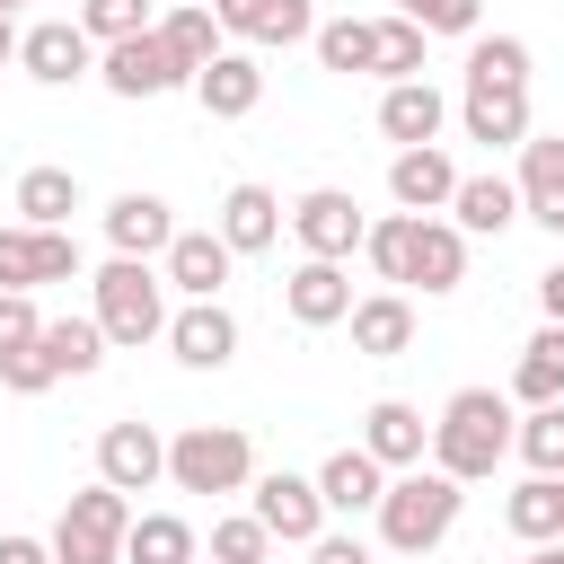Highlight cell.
<instances>
[{
    "label": "cell",
    "mask_w": 564,
    "mask_h": 564,
    "mask_svg": "<svg viewBox=\"0 0 564 564\" xmlns=\"http://www.w3.org/2000/svg\"><path fill=\"white\" fill-rule=\"evenodd\" d=\"M379 494H388V467L352 441V449H335L326 467H317V502H326V520L344 511V520H361V511H379Z\"/></svg>",
    "instance_id": "cell-25"
},
{
    "label": "cell",
    "mask_w": 564,
    "mask_h": 564,
    "mask_svg": "<svg viewBox=\"0 0 564 564\" xmlns=\"http://www.w3.org/2000/svg\"><path fill=\"white\" fill-rule=\"evenodd\" d=\"M194 555H203V538H194L185 511H132V529H123V564H194Z\"/></svg>",
    "instance_id": "cell-28"
},
{
    "label": "cell",
    "mask_w": 564,
    "mask_h": 564,
    "mask_svg": "<svg viewBox=\"0 0 564 564\" xmlns=\"http://www.w3.org/2000/svg\"><path fill=\"white\" fill-rule=\"evenodd\" d=\"M212 564H273V538L256 511H220L212 520Z\"/></svg>",
    "instance_id": "cell-39"
},
{
    "label": "cell",
    "mask_w": 564,
    "mask_h": 564,
    "mask_svg": "<svg viewBox=\"0 0 564 564\" xmlns=\"http://www.w3.org/2000/svg\"><path fill=\"white\" fill-rule=\"evenodd\" d=\"M247 511L264 520V538L282 546H317L326 538V502H317V476H291V467H256L247 485Z\"/></svg>",
    "instance_id": "cell-6"
},
{
    "label": "cell",
    "mask_w": 564,
    "mask_h": 564,
    "mask_svg": "<svg viewBox=\"0 0 564 564\" xmlns=\"http://www.w3.org/2000/svg\"><path fill=\"white\" fill-rule=\"evenodd\" d=\"M511 185H520V220H538L546 238H564V132H529Z\"/></svg>",
    "instance_id": "cell-16"
},
{
    "label": "cell",
    "mask_w": 564,
    "mask_h": 564,
    "mask_svg": "<svg viewBox=\"0 0 564 564\" xmlns=\"http://www.w3.org/2000/svg\"><path fill=\"white\" fill-rule=\"evenodd\" d=\"M370 70L397 88V79H423V26H405L397 9L388 18H370Z\"/></svg>",
    "instance_id": "cell-34"
},
{
    "label": "cell",
    "mask_w": 564,
    "mask_h": 564,
    "mask_svg": "<svg viewBox=\"0 0 564 564\" xmlns=\"http://www.w3.org/2000/svg\"><path fill=\"white\" fill-rule=\"evenodd\" d=\"M159 44H167V53H176V70L194 79V70L220 53V18H212L203 0H194V9H167V18H159Z\"/></svg>",
    "instance_id": "cell-33"
},
{
    "label": "cell",
    "mask_w": 564,
    "mask_h": 564,
    "mask_svg": "<svg viewBox=\"0 0 564 564\" xmlns=\"http://www.w3.org/2000/svg\"><path fill=\"white\" fill-rule=\"evenodd\" d=\"M520 564H564V538H546V546H529Z\"/></svg>",
    "instance_id": "cell-47"
},
{
    "label": "cell",
    "mask_w": 564,
    "mask_h": 564,
    "mask_svg": "<svg viewBox=\"0 0 564 564\" xmlns=\"http://www.w3.org/2000/svg\"><path fill=\"white\" fill-rule=\"evenodd\" d=\"M194 106H203L212 123H247V115L264 106V62L238 53V44H220V53L194 70Z\"/></svg>",
    "instance_id": "cell-12"
},
{
    "label": "cell",
    "mask_w": 564,
    "mask_h": 564,
    "mask_svg": "<svg viewBox=\"0 0 564 564\" xmlns=\"http://www.w3.org/2000/svg\"><path fill=\"white\" fill-rule=\"evenodd\" d=\"M9 9H18V0H0V18H9Z\"/></svg>",
    "instance_id": "cell-51"
},
{
    "label": "cell",
    "mask_w": 564,
    "mask_h": 564,
    "mask_svg": "<svg viewBox=\"0 0 564 564\" xmlns=\"http://www.w3.org/2000/svg\"><path fill=\"white\" fill-rule=\"evenodd\" d=\"M9 203H18L26 229H70V212H79V176H70V167H26Z\"/></svg>",
    "instance_id": "cell-29"
},
{
    "label": "cell",
    "mask_w": 564,
    "mask_h": 564,
    "mask_svg": "<svg viewBox=\"0 0 564 564\" xmlns=\"http://www.w3.org/2000/svg\"><path fill=\"white\" fill-rule=\"evenodd\" d=\"M0 388H9V397H44V388H53V361H44V344H18V352H0Z\"/></svg>",
    "instance_id": "cell-42"
},
{
    "label": "cell",
    "mask_w": 564,
    "mask_h": 564,
    "mask_svg": "<svg viewBox=\"0 0 564 564\" xmlns=\"http://www.w3.org/2000/svg\"><path fill=\"white\" fill-rule=\"evenodd\" d=\"M308 564H379V555H370V546H361L352 529H326V538L308 546Z\"/></svg>",
    "instance_id": "cell-44"
},
{
    "label": "cell",
    "mask_w": 564,
    "mask_h": 564,
    "mask_svg": "<svg viewBox=\"0 0 564 564\" xmlns=\"http://www.w3.org/2000/svg\"><path fill=\"white\" fill-rule=\"evenodd\" d=\"M511 397H520V405H564V326H538V335L520 344Z\"/></svg>",
    "instance_id": "cell-30"
},
{
    "label": "cell",
    "mask_w": 564,
    "mask_h": 564,
    "mask_svg": "<svg viewBox=\"0 0 564 564\" xmlns=\"http://www.w3.org/2000/svg\"><path fill=\"white\" fill-rule=\"evenodd\" d=\"M44 282H79V238L70 229H0V291H44Z\"/></svg>",
    "instance_id": "cell-8"
},
{
    "label": "cell",
    "mask_w": 564,
    "mask_h": 564,
    "mask_svg": "<svg viewBox=\"0 0 564 564\" xmlns=\"http://www.w3.org/2000/svg\"><path fill=\"white\" fill-rule=\"evenodd\" d=\"M97 335L106 344H123V352H141V344H159L167 335V282H159V264H132V256H106L97 264Z\"/></svg>",
    "instance_id": "cell-3"
},
{
    "label": "cell",
    "mask_w": 564,
    "mask_h": 564,
    "mask_svg": "<svg viewBox=\"0 0 564 564\" xmlns=\"http://www.w3.org/2000/svg\"><path fill=\"white\" fill-rule=\"evenodd\" d=\"M511 458H529V476H564V405H529L511 423Z\"/></svg>",
    "instance_id": "cell-36"
},
{
    "label": "cell",
    "mask_w": 564,
    "mask_h": 564,
    "mask_svg": "<svg viewBox=\"0 0 564 564\" xmlns=\"http://www.w3.org/2000/svg\"><path fill=\"white\" fill-rule=\"evenodd\" d=\"M361 449H370L388 476L423 467V458H432V423H423V405H405V397H379V405L361 414Z\"/></svg>",
    "instance_id": "cell-19"
},
{
    "label": "cell",
    "mask_w": 564,
    "mask_h": 564,
    "mask_svg": "<svg viewBox=\"0 0 564 564\" xmlns=\"http://www.w3.org/2000/svg\"><path fill=\"white\" fill-rule=\"evenodd\" d=\"M35 335H44L35 291H0V352H18V344H35Z\"/></svg>",
    "instance_id": "cell-43"
},
{
    "label": "cell",
    "mask_w": 564,
    "mask_h": 564,
    "mask_svg": "<svg viewBox=\"0 0 564 564\" xmlns=\"http://www.w3.org/2000/svg\"><path fill=\"white\" fill-rule=\"evenodd\" d=\"M167 9H194V0H167Z\"/></svg>",
    "instance_id": "cell-50"
},
{
    "label": "cell",
    "mask_w": 564,
    "mask_h": 564,
    "mask_svg": "<svg viewBox=\"0 0 564 564\" xmlns=\"http://www.w3.org/2000/svg\"><path fill=\"white\" fill-rule=\"evenodd\" d=\"M317 62L326 70H370V18H317Z\"/></svg>",
    "instance_id": "cell-40"
},
{
    "label": "cell",
    "mask_w": 564,
    "mask_h": 564,
    "mask_svg": "<svg viewBox=\"0 0 564 564\" xmlns=\"http://www.w3.org/2000/svg\"><path fill=\"white\" fill-rule=\"evenodd\" d=\"M352 352L361 361H397V352H414V300L405 291H370V300H352Z\"/></svg>",
    "instance_id": "cell-24"
},
{
    "label": "cell",
    "mask_w": 564,
    "mask_h": 564,
    "mask_svg": "<svg viewBox=\"0 0 564 564\" xmlns=\"http://www.w3.org/2000/svg\"><path fill=\"white\" fill-rule=\"evenodd\" d=\"M441 123H449V97H441L432 79H397V88H379V132H388L397 150L441 141Z\"/></svg>",
    "instance_id": "cell-23"
},
{
    "label": "cell",
    "mask_w": 564,
    "mask_h": 564,
    "mask_svg": "<svg viewBox=\"0 0 564 564\" xmlns=\"http://www.w3.org/2000/svg\"><path fill=\"white\" fill-rule=\"evenodd\" d=\"M167 485L176 494H247L256 485V441L238 423H185L167 441Z\"/></svg>",
    "instance_id": "cell-4"
},
{
    "label": "cell",
    "mask_w": 564,
    "mask_h": 564,
    "mask_svg": "<svg viewBox=\"0 0 564 564\" xmlns=\"http://www.w3.org/2000/svg\"><path fill=\"white\" fill-rule=\"evenodd\" d=\"M123 529H132V494L115 485H79L53 520V564H123Z\"/></svg>",
    "instance_id": "cell-5"
},
{
    "label": "cell",
    "mask_w": 564,
    "mask_h": 564,
    "mask_svg": "<svg viewBox=\"0 0 564 564\" xmlns=\"http://www.w3.org/2000/svg\"><path fill=\"white\" fill-rule=\"evenodd\" d=\"M538 308H546V326H564V264L538 273Z\"/></svg>",
    "instance_id": "cell-45"
},
{
    "label": "cell",
    "mask_w": 564,
    "mask_h": 564,
    "mask_svg": "<svg viewBox=\"0 0 564 564\" xmlns=\"http://www.w3.org/2000/svg\"><path fill=\"white\" fill-rule=\"evenodd\" d=\"M167 238H176V212H167V194H115L106 203V247L115 256H132V264H150V256H167Z\"/></svg>",
    "instance_id": "cell-21"
},
{
    "label": "cell",
    "mask_w": 564,
    "mask_h": 564,
    "mask_svg": "<svg viewBox=\"0 0 564 564\" xmlns=\"http://www.w3.org/2000/svg\"><path fill=\"white\" fill-rule=\"evenodd\" d=\"M0 564H53V546H44V538H18V529H9V538H0Z\"/></svg>",
    "instance_id": "cell-46"
},
{
    "label": "cell",
    "mask_w": 564,
    "mask_h": 564,
    "mask_svg": "<svg viewBox=\"0 0 564 564\" xmlns=\"http://www.w3.org/2000/svg\"><path fill=\"white\" fill-rule=\"evenodd\" d=\"M405 238H414V212H388V220L361 229V256H370V273H379L388 291H405Z\"/></svg>",
    "instance_id": "cell-38"
},
{
    "label": "cell",
    "mask_w": 564,
    "mask_h": 564,
    "mask_svg": "<svg viewBox=\"0 0 564 564\" xmlns=\"http://www.w3.org/2000/svg\"><path fill=\"white\" fill-rule=\"evenodd\" d=\"M0 62H18V26L9 18H0Z\"/></svg>",
    "instance_id": "cell-48"
},
{
    "label": "cell",
    "mask_w": 564,
    "mask_h": 564,
    "mask_svg": "<svg viewBox=\"0 0 564 564\" xmlns=\"http://www.w3.org/2000/svg\"><path fill=\"white\" fill-rule=\"evenodd\" d=\"M458 123H467V141H485V150H520V141H529V88H467V97H458Z\"/></svg>",
    "instance_id": "cell-27"
},
{
    "label": "cell",
    "mask_w": 564,
    "mask_h": 564,
    "mask_svg": "<svg viewBox=\"0 0 564 564\" xmlns=\"http://www.w3.org/2000/svg\"><path fill=\"white\" fill-rule=\"evenodd\" d=\"M458 282H467V238L449 220H414V238H405V291L449 300Z\"/></svg>",
    "instance_id": "cell-22"
},
{
    "label": "cell",
    "mask_w": 564,
    "mask_h": 564,
    "mask_svg": "<svg viewBox=\"0 0 564 564\" xmlns=\"http://www.w3.org/2000/svg\"><path fill=\"white\" fill-rule=\"evenodd\" d=\"M44 361H53V379H88V370H106V335H97V317H44Z\"/></svg>",
    "instance_id": "cell-31"
},
{
    "label": "cell",
    "mask_w": 564,
    "mask_h": 564,
    "mask_svg": "<svg viewBox=\"0 0 564 564\" xmlns=\"http://www.w3.org/2000/svg\"><path fill=\"white\" fill-rule=\"evenodd\" d=\"M97 485H115V494L167 485V441H159V423H106V432H97Z\"/></svg>",
    "instance_id": "cell-11"
},
{
    "label": "cell",
    "mask_w": 564,
    "mask_h": 564,
    "mask_svg": "<svg viewBox=\"0 0 564 564\" xmlns=\"http://www.w3.org/2000/svg\"><path fill=\"white\" fill-rule=\"evenodd\" d=\"M511 397L502 388H458L441 414H432V458L423 467H441L449 485H485L502 458H511Z\"/></svg>",
    "instance_id": "cell-1"
},
{
    "label": "cell",
    "mask_w": 564,
    "mask_h": 564,
    "mask_svg": "<svg viewBox=\"0 0 564 564\" xmlns=\"http://www.w3.org/2000/svg\"><path fill=\"white\" fill-rule=\"evenodd\" d=\"M18 70L35 88H70V79H97V44L79 35V18H44L18 35Z\"/></svg>",
    "instance_id": "cell-10"
},
{
    "label": "cell",
    "mask_w": 564,
    "mask_h": 564,
    "mask_svg": "<svg viewBox=\"0 0 564 564\" xmlns=\"http://www.w3.org/2000/svg\"><path fill=\"white\" fill-rule=\"evenodd\" d=\"M555 494H564V476H555Z\"/></svg>",
    "instance_id": "cell-52"
},
{
    "label": "cell",
    "mask_w": 564,
    "mask_h": 564,
    "mask_svg": "<svg viewBox=\"0 0 564 564\" xmlns=\"http://www.w3.org/2000/svg\"><path fill=\"white\" fill-rule=\"evenodd\" d=\"M511 220H520V185L511 176H494V167L485 176H458V194H449V229L458 238H502Z\"/></svg>",
    "instance_id": "cell-26"
},
{
    "label": "cell",
    "mask_w": 564,
    "mask_h": 564,
    "mask_svg": "<svg viewBox=\"0 0 564 564\" xmlns=\"http://www.w3.org/2000/svg\"><path fill=\"white\" fill-rule=\"evenodd\" d=\"M229 273H238V256L220 247V229H176L167 256H159V282H167L176 300H220Z\"/></svg>",
    "instance_id": "cell-13"
},
{
    "label": "cell",
    "mask_w": 564,
    "mask_h": 564,
    "mask_svg": "<svg viewBox=\"0 0 564 564\" xmlns=\"http://www.w3.org/2000/svg\"><path fill=\"white\" fill-rule=\"evenodd\" d=\"M449 194H458V167H449V150H441V141H423V150H397V159H388V203H397V212L441 220V212H449Z\"/></svg>",
    "instance_id": "cell-15"
},
{
    "label": "cell",
    "mask_w": 564,
    "mask_h": 564,
    "mask_svg": "<svg viewBox=\"0 0 564 564\" xmlns=\"http://www.w3.org/2000/svg\"><path fill=\"white\" fill-rule=\"evenodd\" d=\"M159 18H150V0H79V35L106 53V44H123V35H150Z\"/></svg>",
    "instance_id": "cell-37"
},
{
    "label": "cell",
    "mask_w": 564,
    "mask_h": 564,
    "mask_svg": "<svg viewBox=\"0 0 564 564\" xmlns=\"http://www.w3.org/2000/svg\"><path fill=\"white\" fill-rule=\"evenodd\" d=\"M458 511H467V485H449L441 467H405V476H388V494H379V546L388 555H432L449 529H458Z\"/></svg>",
    "instance_id": "cell-2"
},
{
    "label": "cell",
    "mask_w": 564,
    "mask_h": 564,
    "mask_svg": "<svg viewBox=\"0 0 564 564\" xmlns=\"http://www.w3.org/2000/svg\"><path fill=\"white\" fill-rule=\"evenodd\" d=\"M397 18H405V26H423V35H476L485 0H397Z\"/></svg>",
    "instance_id": "cell-41"
},
{
    "label": "cell",
    "mask_w": 564,
    "mask_h": 564,
    "mask_svg": "<svg viewBox=\"0 0 564 564\" xmlns=\"http://www.w3.org/2000/svg\"><path fill=\"white\" fill-rule=\"evenodd\" d=\"M282 229L300 238V256H317V264H344V256L361 247V229H370V220H361V203H352L344 185H308V194L282 212Z\"/></svg>",
    "instance_id": "cell-7"
},
{
    "label": "cell",
    "mask_w": 564,
    "mask_h": 564,
    "mask_svg": "<svg viewBox=\"0 0 564 564\" xmlns=\"http://www.w3.org/2000/svg\"><path fill=\"white\" fill-rule=\"evenodd\" d=\"M185 370H229L238 361V317L220 308V300H185V308H167V335H159Z\"/></svg>",
    "instance_id": "cell-14"
},
{
    "label": "cell",
    "mask_w": 564,
    "mask_h": 564,
    "mask_svg": "<svg viewBox=\"0 0 564 564\" xmlns=\"http://www.w3.org/2000/svg\"><path fill=\"white\" fill-rule=\"evenodd\" d=\"M388 564H432V555H388Z\"/></svg>",
    "instance_id": "cell-49"
},
{
    "label": "cell",
    "mask_w": 564,
    "mask_h": 564,
    "mask_svg": "<svg viewBox=\"0 0 564 564\" xmlns=\"http://www.w3.org/2000/svg\"><path fill=\"white\" fill-rule=\"evenodd\" d=\"M502 520H511V538H520V546H546V538H564V494H555V476H529V485H511Z\"/></svg>",
    "instance_id": "cell-32"
},
{
    "label": "cell",
    "mask_w": 564,
    "mask_h": 564,
    "mask_svg": "<svg viewBox=\"0 0 564 564\" xmlns=\"http://www.w3.org/2000/svg\"><path fill=\"white\" fill-rule=\"evenodd\" d=\"M282 212H291V203H282L273 185L238 176V185L220 194V220H212V229H220V247H229V256H264V247L282 238Z\"/></svg>",
    "instance_id": "cell-17"
},
{
    "label": "cell",
    "mask_w": 564,
    "mask_h": 564,
    "mask_svg": "<svg viewBox=\"0 0 564 564\" xmlns=\"http://www.w3.org/2000/svg\"><path fill=\"white\" fill-rule=\"evenodd\" d=\"M97 79H106L115 97H132V106H141V97H176V88H194V79L176 70V53L159 44V26H150V35L106 44V53H97Z\"/></svg>",
    "instance_id": "cell-9"
},
{
    "label": "cell",
    "mask_w": 564,
    "mask_h": 564,
    "mask_svg": "<svg viewBox=\"0 0 564 564\" xmlns=\"http://www.w3.org/2000/svg\"><path fill=\"white\" fill-rule=\"evenodd\" d=\"M467 88H529V44L520 35H467Z\"/></svg>",
    "instance_id": "cell-35"
},
{
    "label": "cell",
    "mask_w": 564,
    "mask_h": 564,
    "mask_svg": "<svg viewBox=\"0 0 564 564\" xmlns=\"http://www.w3.org/2000/svg\"><path fill=\"white\" fill-rule=\"evenodd\" d=\"M220 18V35L238 44H308L317 35V9L308 0H203Z\"/></svg>",
    "instance_id": "cell-20"
},
{
    "label": "cell",
    "mask_w": 564,
    "mask_h": 564,
    "mask_svg": "<svg viewBox=\"0 0 564 564\" xmlns=\"http://www.w3.org/2000/svg\"><path fill=\"white\" fill-rule=\"evenodd\" d=\"M282 317L291 326H344L352 317V282H344V264H317V256H300L291 273H282Z\"/></svg>",
    "instance_id": "cell-18"
}]
</instances>
